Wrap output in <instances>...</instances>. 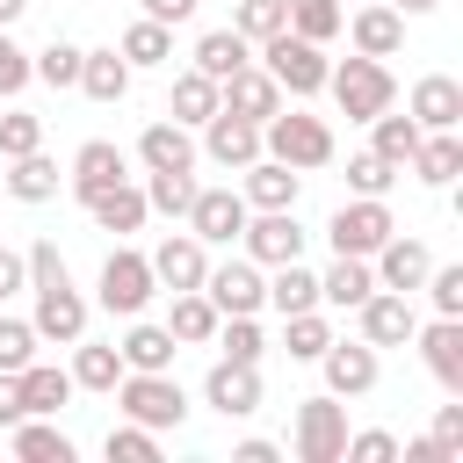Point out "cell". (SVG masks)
Instances as JSON below:
<instances>
[{
    "label": "cell",
    "instance_id": "obj_1",
    "mask_svg": "<svg viewBox=\"0 0 463 463\" xmlns=\"http://www.w3.org/2000/svg\"><path fill=\"white\" fill-rule=\"evenodd\" d=\"M326 87H333V101H340V116L347 123H369V116H383L391 101H398V80H391V65L383 58H340V65H326Z\"/></svg>",
    "mask_w": 463,
    "mask_h": 463
},
{
    "label": "cell",
    "instance_id": "obj_2",
    "mask_svg": "<svg viewBox=\"0 0 463 463\" xmlns=\"http://www.w3.org/2000/svg\"><path fill=\"white\" fill-rule=\"evenodd\" d=\"M260 152L268 159H282V166H326L333 159V123L326 116H304V109H275L268 123H260Z\"/></svg>",
    "mask_w": 463,
    "mask_h": 463
},
{
    "label": "cell",
    "instance_id": "obj_3",
    "mask_svg": "<svg viewBox=\"0 0 463 463\" xmlns=\"http://www.w3.org/2000/svg\"><path fill=\"white\" fill-rule=\"evenodd\" d=\"M109 398L123 405V420H137V427H152V434H166V427L188 420V398H181V383H174L166 369H123V383H116Z\"/></svg>",
    "mask_w": 463,
    "mask_h": 463
},
{
    "label": "cell",
    "instance_id": "obj_4",
    "mask_svg": "<svg viewBox=\"0 0 463 463\" xmlns=\"http://www.w3.org/2000/svg\"><path fill=\"white\" fill-rule=\"evenodd\" d=\"M260 65L275 72V87L282 94H326V43H311V36H297V29H275V36H260Z\"/></svg>",
    "mask_w": 463,
    "mask_h": 463
},
{
    "label": "cell",
    "instance_id": "obj_5",
    "mask_svg": "<svg viewBox=\"0 0 463 463\" xmlns=\"http://www.w3.org/2000/svg\"><path fill=\"white\" fill-rule=\"evenodd\" d=\"M289 449H297V463H340V449H347V405L333 391L304 398L297 420H289Z\"/></svg>",
    "mask_w": 463,
    "mask_h": 463
},
{
    "label": "cell",
    "instance_id": "obj_6",
    "mask_svg": "<svg viewBox=\"0 0 463 463\" xmlns=\"http://www.w3.org/2000/svg\"><path fill=\"white\" fill-rule=\"evenodd\" d=\"M152 260L145 253H130V246H116L109 260H101V282H94V304L109 311V318H137L145 304H152Z\"/></svg>",
    "mask_w": 463,
    "mask_h": 463
},
{
    "label": "cell",
    "instance_id": "obj_7",
    "mask_svg": "<svg viewBox=\"0 0 463 463\" xmlns=\"http://www.w3.org/2000/svg\"><path fill=\"white\" fill-rule=\"evenodd\" d=\"M391 232H398V217L383 210V195H354V203H340V210H333V224H326L333 253H354V260H369Z\"/></svg>",
    "mask_w": 463,
    "mask_h": 463
},
{
    "label": "cell",
    "instance_id": "obj_8",
    "mask_svg": "<svg viewBox=\"0 0 463 463\" xmlns=\"http://www.w3.org/2000/svg\"><path fill=\"white\" fill-rule=\"evenodd\" d=\"M239 246H246V260L282 268V260H304V224H297V210H246Z\"/></svg>",
    "mask_w": 463,
    "mask_h": 463
},
{
    "label": "cell",
    "instance_id": "obj_9",
    "mask_svg": "<svg viewBox=\"0 0 463 463\" xmlns=\"http://www.w3.org/2000/svg\"><path fill=\"white\" fill-rule=\"evenodd\" d=\"M203 297L217 304V318H239V311H260L268 304V275H260V260H210V275H203Z\"/></svg>",
    "mask_w": 463,
    "mask_h": 463
},
{
    "label": "cell",
    "instance_id": "obj_10",
    "mask_svg": "<svg viewBox=\"0 0 463 463\" xmlns=\"http://www.w3.org/2000/svg\"><path fill=\"white\" fill-rule=\"evenodd\" d=\"M203 405L224 412V420L260 412V362H232V354H217L210 376H203Z\"/></svg>",
    "mask_w": 463,
    "mask_h": 463
},
{
    "label": "cell",
    "instance_id": "obj_11",
    "mask_svg": "<svg viewBox=\"0 0 463 463\" xmlns=\"http://www.w3.org/2000/svg\"><path fill=\"white\" fill-rule=\"evenodd\" d=\"M318 369H326V391H333V398H369L376 376H383V362H376L369 340H326Z\"/></svg>",
    "mask_w": 463,
    "mask_h": 463
},
{
    "label": "cell",
    "instance_id": "obj_12",
    "mask_svg": "<svg viewBox=\"0 0 463 463\" xmlns=\"http://www.w3.org/2000/svg\"><path fill=\"white\" fill-rule=\"evenodd\" d=\"M145 260H152V282L159 289H203V275H210V246L195 232H166Z\"/></svg>",
    "mask_w": 463,
    "mask_h": 463
},
{
    "label": "cell",
    "instance_id": "obj_13",
    "mask_svg": "<svg viewBox=\"0 0 463 463\" xmlns=\"http://www.w3.org/2000/svg\"><path fill=\"white\" fill-rule=\"evenodd\" d=\"M188 232H195L203 246H232V239L246 232V195H239V188H195Z\"/></svg>",
    "mask_w": 463,
    "mask_h": 463
},
{
    "label": "cell",
    "instance_id": "obj_14",
    "mask_svg": "<svg viewBox=\"0 0 463 463\" xmlns=\"http://www.w3.org/2000/svg\"><path fill=\"white\" fill-rule=\"evenodd\" d=\"M427 268H434V253H427L420 239H405V232H391V239L369 253V275H376V289H398V297H412V289L427 282Z\"/></svg>",
    "mask_w": 463,
    "mask_h": 463
},
{
    "label": "cell",
    "instance_id": "obj_15",
    "mask_svg": "<svg viewBox=\"0 0 463 463\" xmlns=\"http://www.w3.org/2000/svg\"><path fill=\"white\" fill-rule=\"evenodd\" d=\"M354 318H362V340H369V347H405L412 326H420L412 297H398V289H369V297L354 304Z\"/></svg>",
    "mask_w": 463,
    "mask_h": 463
},
{
    "label": "cell",
    "instance_id": "obj_16",
    "mask_svg": "<svg viewBox=\"0 0 463 463\" xmlns=\"http://www.w3.org/2000/svg\"><path fill=\"white\" fill-rule=\"evenodd\" d=\"M412 340H420V362H427V376H434L449 398H463V318L412 326Z\"/></svg>",
    "mask_w": 463,
    "mask_h": 463
},
{
    "label": "cell",
    "instance_id": "obj_17",
    "mask_svg": "<svg viewBox=\"0 0 463 463\" xmlns=\"http://www.w3.org/2000/svg\"><path fill=\"white\" fill-rule=\"evenodd\" d=\"M217 109H232V116H246V123H268V116L282 109V87H275L268 65H239L232 80H217Z\"/></svg>",
    "mask_w": 463,
    "mask_h": 463
},
{
    "label": "cell",
    "instance_id": "obj_18",
    "mask_svg": "<svg viewBox=\"0 0 463 463\" xmlns=\"http://www.w3.org/2000/svg\"><path fill=\"white\" fill-rule=\"evenodd\" d=\"M29 326H36V340H58V347H72V340L87 333V297H80L72 282H58V289H36V311H29Z\"/></svg>",
    "mask_w": 463,
    "mask_h": 463
},
{
    "label": "cell",
    "instance_id": "obj_19",
    "mask_svg": "<svg viewBox=\"0 0 463 463\" xmlns=\"http://www.w3.org/2000/svg\"><path fill=\"white\" fill-rule=\"evenodd\" d=\"M340 29L354 36V51H362V58H391V51L405 43V14H398L391 0H362V7H354Z\"/></svg>",
    "mask_w": 463,
    "mask_h": 463
},
{
    "label": "cell",
    "instance_id": "obj_20",
    "mask_svg": "<svg viewBox=\"0 0 463 463\" xmlns=\"http://www.w3.org/2000/svg\"><path fill=\"white\" fill-rule=\"evenodd\" d=\"M203 152H210L217 166H253V159H260V123H246V116L217 109V116L203 123Z\"/></svg>",
    "mask_w": 463,
    "mask_h": 463
},
{
    "label": "cell",
    "instance_id": "obj_21",
    "mask_svg": "<svg viewBox=\"0 0 463 463\" xmlns=\"http://www.w3.org/2000/svg\"><path fill=\"white\" fill-rule=\"evenodd\" d=\"M239 174H246V188H239V195H246V210H297V188H304V174H297V166H282V159H268V152H260V159H253V166H239Z\"/></svg>",
    "mask_w": 463,
    "mask_h": 463
},
{
    "label": "cell",
    "instance_id": "obj_22",
    "mask_svg": "<svg viewBox=\"0 0 463 463\" xmlns=\"http://www.w3.org/2000/svg\"><path fill=\"white\" fill-rule=\"evenodd\" d=\"M420 130H456L463 123V80H449V72H427L420 87H412V109H405Z\"/></svg>",
    "mask_w": 463,
    "mask_h": 463
},
{
    "label": "cell",
    "instance_id": "obj_23",
    "mask_svg": "<svg viewBox=\"0 0 463 463\" xmlns=\"http://www.w3.org/2000/svg\"><path fill=\"white\" fill-rule=\"evenodd\" d=\"M123 166H130V159H123V152L109 145V137H87V145L72 152V174H65V188H72V195L87 203L94 188H109V181H130Z\"/></svg>",
    "mask_w": 463,
    "mask_h": 463
},
{
    "label": "cell",
    "instance_id": "obj_24",
    "mask_svg": "<svg viewBox=\"0 0 463 463\" xmlns=\"http://www.w3.org/2000/svg\"><path fill=\"white\" fill-rule=\"evenodd\" d=\"M7 449H14L22 463H72V434H65V427H51V412L14 420V427H7Z\"/></svg>",
    "mask_w": 463,
    "mask_h": 463
},
{
    "label": "cell",
    "instance_id": "obj_25",
    "mask_svg": "<svg viewBox=\"0 0 463 463\" xmlns=\"http://www.w3.org/2000/svg\"><path fill=\"white\" fill-rule=\"evenodd\" d=\"M427 188H456V174H463V137L456 130H420V152L405 159Z\"/></svg>",
    "mask_w": 463,
    "mask_h": 463
},
{
    "label": "cell",
    "instance_id": "obj_26",
    "mask_svg": "<svg viewBox=\"0 0 463 463\" xmlns=\"http://www.w3.org/2000/svg\"><path fill=\"white\" fill-rule=\"evenodd\" d=\"M87 217H94L101 232H137V224L152 217V203H145V188L109 181V188H94V195H87Z\"/></svg>",
    "mask_w": 463,
    "mask_h": 463
},
{
    "label": "cell",
    "instance_id": "obj_27",
    "mask_svg": "<svg viewBox=\"0 0 463 463\" xmlns=\"http://www.w3.org/2000/svg\"><path fill=\"white\" fill-rule=\"evenodd\" d=\"M116 354H123V369H174V354H181V340L166 333V326H152L145 311L130 318V333L116 340Z\"/></svg>",
    "mask_w": 463,
    "mask_h": 463
},
{
    "label": "cell",
    "instance_id": "obj_28",
    "mask_svg": "<svg viewBox=\"0 0 463 463\" xmlns=\"http://www.w3.org/2000/svg\"><path fill=\"white\" fill-rule=\"evenodd\" d=\"M137 159H145V174H159V166H195V137H188V123H174V116L145 123Z\"/></svg>",
    "mask_w": 463,
    "mask_h": 463
},
{
    "label": "cell",
    "instance_id": "obj_29",
    "mask_svg": "<svg viewBox=\"0 0 463 463\" xmlns=\"http://www.w3.org/2000/svg\"><path fill=\"white\" fill-rule=\"evenodd\" d=\"M80 94L87 101H123L130 94V65H123L116 43L109 51H80Z\"/></svg>",
    "mask_w": 463,
    "mask_h": 463
},
{
    "label": "cell",
    "instance_id": "obj_30",
    "mask_svg": "<svg viewBox=\"0 0 463 463\" xmlns=\"http://www.w3.org/2000/svg\"><path fill=\"white\" fill-rule=\"evenodd\" d=\"M369 289H376V275H369V260H354V253H333V268L318 275V304H333V311H354Z\"/></svg>",
    "mask_w": 463,
    "mask_h": 463
},
{
    "label": "cell",
    "instance_id": "obj_31",
    "mask_svg": "<svg viewBox=\"0 0 463 463\" xmlns=\"http://www.w3.org/2000/svg\"><path fill=\"white\" fill-rule=\"evenodd\" d=\"M14 383H22V412H58L72 398V369H58V362H22Z\"/></svg>",
    "mask_w": 463,
    "mask_h": 463
},
{
    "label": "cell",
    "instance_id": "obj_32",
    "mask_svg": "<svg viewBox=\"0 0 463 463\" xmlns=\"http://www.w3.org/2000/svg\"><path fill=\"white\" fill-rule=\"evenodd\" d=\"M123 383V354H116V340L109 347H94L87 333L72 340V391H116Z\"/></svg>",
    "mask_w": 463,
    "mask_h": 463
},
{
    "label": "cell",
    "instance_id": "obj_33",
    "mask_svg": "<svg viewBox=\"0 0 463 463\" xmlns=\"http://www.w3.org/2000/svg\"><path fill=\"white\" fill-rule=\"evenodd\" d=\"M239 65H253V43H246L239 29H210V36H195V72H210V80H232Z\"/></svg>",
    "mask_w": 463,
    "mask_h": 463
},
{
    "label": "cell",
    "instance_id": "obj_34",
    "mask_svg": "<svg viewBox=\"0 0 463 463\" xmlns=\"http://www.w3.org/2000/svg\"><path fill=\"white\" fill-rule=\"evenodd\" d=\"M166 116H174V123H188V130H203V123L217 116V80L188 65V72L174 80V101H166Z\"/></svg>",
    "mask_w": 463,
    "mask_h": 463
},
{
    "label": "cell",
    "instance_id": "obj_35",
    "mask_svg": "<svg viewBox=\"0 0 463 463\" xmlns=\"http://www.w3.org/2000/svg\"><path fill=\"white\" fill-rule=\"evenodd\" d=\"M58 181H65V174L43 159V145H36V152H22V159H7V195H14V203H51V195H58Z\"/></svg>",
    "mask_w": 463,
    "mask_h": 463
},
{
    "label": "cell",
    "instance_id": "obj_36",
    "mask_svg": "<svg viewBox=\"0 0 463 463\" xmlns=\"http://www.w3.org/2000/svg\"><path fill=\"white\" fill-rule=\"evenodd\" d=\"M166 333H174L181 347H203V340L217 333V304H210L203 289H174V311H166Z\"/></svg>",
    "mask_w": 463,
    "mask_h": 463
},
{
    "label": "cell",
    "instance_id": "obj_37",
    "mask_svg": "<svg viewBox=\"0 0 463 463\" xmlns=\"http://www.w3.org/2000/svg\"><path fill=\"white\" fill-rule=\"evenodd\" d=\"M116 51H123V65H130V72H137V65H174V36H166V22H152V14H145V22H130Z\"/></svg>",
    "mask_w": 463,
    "mask_h": 463
},
{
    "label": "cell",
    "instance_id": "obj_38",
    "mask_svg": "<svg viewBox=\"0 0 463 463\" xmlns=\"http://www.w3.org/2000/svg\"><path fill=\"white\" fill-rule=\"evenodd\" d=\"M369 152L391 159V166H405V159L420 152V123H412V116H391V109L369 116Z\"/></svg>",
    "mask_w": 463,
    "mask_h": 463
},
{
    "label": "cell",
    "instance_id": "obj_39",
    "mask_svg": "<svg viewBox=\"0 0 463 463\" xmlns=\"http://www.w3.org/2000/svg\"><path fill=\"white\" fill-rule=\"evenodd\" d=\"M268 304H275L282 318H289V311H311V304H318V275H311L304 260H282V268L268 275Z\"/></svg>",
    "mask_w": 463,
    "mask_h": 463
},
{
    "label": "cell",
    "instance_id": "obj_40",
    "mask_svg": "<svg viewBox=\"0 0 463 463\" xmlns=\"http://www.w3.org/2000/svg\"><path fill=\"white\" fill-rule=\"evenodd\" d=\"M145 203L166 210V217H188V203H195V166H159V174H145Z\"/></svg>",
    "mask_w": 463,
    "mask_h": 463
},
{
    "label": "cell",
    "instance_id": "obj_41",
    "mask_svg": "<svg viewBox=\"0 0 463 463\" xmlns=\"http://www.w3.org/2000/svg\"><path fill=\"white\" fill-rule=\"evenodd\" d=\"M326 340H333V326H326V311H318V304L282 318V347H289V362H318V354H326Z\"/></svg>",
    "mask_w": 463,
    "mask_h": 463
},
{
    "label": "cell",
    "instance_id": "obj_42",
    "mask_svg": "<svg viewBox=\"0 0 463 463\" xmlns=\"http://www.w3.org/2000/svg\"><path fill=\"white\" fill-rule=\"evenodd\" d=\"M29 80H43V87H80V43L51 36L43 51H29Z\"/></svg>",
    "mask_w": 463,
    "mask_h": 463
},
{
    "label": "cell",
    "instance_id": "obj_43",
    "mask_svg": "<svg viewBox=\"0 0 463 463\" xmlns=\"http://www.w3.org/2000/svg\"><path fill=\"white\" fill-rule=\"evenodd\" d=\"M340 22H347V7H340V0H289V29H297V36H311V43H333V36H340Z\"/></svg>",
    "mask_w": 463,
    "mask_h": 463
},
{
    "label": "cell",
    "instance_id": "obj_44",
    "mask_svg": "<svg viewBox=\"0 0 463 463\" xmlns=\"http://www.w3.org/2000/svg\"><path fill=\"white\" fill-rule=\"evenodd\" d=\"M101 456H109V463H159V434L137 427V420H123V427H109Z\"/></svg>",
    "mask_w": 463,
    "mask_h": 463
},
{
    "label": "cell",
    "instance_id": "obj_45",
    "mask_svg": "<svg viewBox=\"0 0 463 463\" xmlns=\"http://www.w3.org/2000/svg\"><path fill=\"white\" fill-rule=\"evenodd\" d=\"M232 362H260L268 354V340H260V326H253V311H239V318H217V333H210Z\"/></svg>",
    "mask_w": 463,
    "mask_h": 463
},
{
    "label": "cell",
    "instance_id": "obj_46",
    "mask_svg": "<svg viewBox=\"0 0 463 463\" xmlns=\"http://www.w3.org/2000/svg\"><path fill=\"white\" fill-rule=\"evenodd\" d=\"M232 29H239L246 43H260V36H275V29H289V0H239V14H232Z\"/></svg>",
    "mask_w": 463,
    "mask_h": 463
},
{
    "label": "cell",
    "instance_id": "obj_47",
    "mask_svg": "<svg viewBox=\"0 0 463 463\" xmlns=\"http://www.w3.org/2000/svg\"><path fill=\"white\" fill-rule=\"evenodd\" d=\"M22 275H29V289H58V282H72V268H65L58 239H36V246L22 253Z\"/></svg>",
    "mask_w": 463,
    "mask_h": 463
},
{
    "label": "cell",
    "instance_id": "obj_48",
    "mask_svg": "<svg viewBox=\"0 0 463 463\" xmlns=\"http://www.w3.org/2000/svg\"><path fill=\"white\" fill-rule=\"evenodd\" d=\"M398 174H405V166H391V159H376V152H354V159H347V188H354V195H391Z\"/></svg>",
    "mask_w": 463,
    "mask_h": 463
},
{
    "label": "cell",
    "instance_id": "obj_49",
    "mask_svg": "<svg viewBox=\"0 0 463 463\" xmlns=\"http://www.w3.org/2000/svg\"><path fill=\"white\" fill-rule=\"evenodd\" d=\"M36 145H43V116L7 109V116H0V159H22V152H36Z\"/></svg>",
    "mask_w": 463,
    "mask_h": 463
},
{
    "label": "cell",
    "instance_id": "obj_50",
    "mask_svg": "<svg viewBox=\"0 0 463 463\" xmlns=\"http://www.w3.org/2000/svg\"><path fill=\"white\" fill-rule=\"evenodd\" d=\"M420 289L434 297V318H463V268H456V260H449V268H427Z\"/></svg>",
    "mask_w": 463,
    "mask_h": 463
},
{
    "label": "cell",
    "instance_id": "obj_51",
    "mask_svg": "<svg viewBox=\"0 0 463 463\" xmlns=\"http://www.w3.org/2000/svg\"><path fill=\"white\" fill-rule=\"evenodd\" d=\"M22 362H36V326L29 318H0V369L14 376Z\"/></svg>",
    "mask_w": 463,
    "mask_h": 463
},
{
    "label": "cell",
    "instance_id": "obj_52",
    "mask_svg": "<svg viewBox=\"0 0 463 463\" xmlns=\"http://www.w3.org/2000/svg\"><path fill=\"white\" fill-rule=\"evenodd\" d=\"M347 463H398V434H383V427H369V434H347V449H340Z\"/></svg>",
    "mask_w": 463,
    "mask_h": 463
},
{
    "label": "cell",
    "instance_id": "obj_53",
    "mask_svg": "<svg viewBox=\"0 0 463 463\" xmlns=\"http://www.w3.org/2000/svg\"><path fill=\"white\" fill-rule=\"evenodd\" d=\"M22 87H29V51L0 29V101H7V94H22Z\"/></svg>",
    "mask_w": 463,
    "mask_h": 463
},
{
    "label": "cell",
    "instance_id": "obj_54",
    "mask_svg": "<svg viewBox=\"0 0 463 463\" xmlns=\"http://www.w3.org/2000/svg\"><path fill=\"white\" fill-rule=\"evenodd\" d=\"M434 441H441V449H449V463H463V398H456V405H441V412H434Z\"/></svg>",
    "mask_w": 463,
    "mask_h": 463
},
{
    "label": "cell",
    "instance_id": "obj_55",
    "mask_svg": "<svg viewBox=\"0 0 463 463\" xmlns=\"http://www.w3.org/2000/svg\"><path fill=\"white\" fill-rule=\"evenodd\" d=\"M14 420H29V412H22V383L0 369V427H14Z\"/></svg>",
    "mask_w": 463,
    "mask_h": 463
},
{
    "label": "cell",
    "instance_id": "obj_56",
    "mask_svg": "<svg viewBox=\"0 0 463 463\" xmlns=\"http://www.w3.org/2000/svg\"><path fill=\"white\" fill-rule=\"evenodd\" d=\"M195 7H203V0H145V14H152V22H166V29H174V22H188Z\"/></svg>",
    "mask_w": 463,
    "mask_h": 463
},
{
    "label": "cell",
    "instance_id": "obj_57",
    "mask_svg": "<svg viewBox=\"0 0 463 463\" xmlns=\"http://www.w3.org/2000/svg\"><path fill=\"white\" fill-rule=\"evenodd\" d=\"M14 289H29V275H22V253L0 246V297H14Z\"/></svg>",
    "mask_w": 463,
    "mask_h": 463
},
{
    "label": "cell",
    "instance_id": "obj_58",
    "mask_svg": "<svg viewBox=\"0 0 463 463\" xmlns=\"http://www.w3.org/2000/svg\"><path fill=\"white\" fill-rule=\"evenodd\" d=\"M275 456H282V449H275V441H260V434H253V441H239V449H232V463H275Z\"/></svg>",
    "mask_w": 463,
    "mask_h": 463
},
{
    "label": "cell",
    "instance_id": "obj_59",
    "mask_svg": "<svg viewBox=\"0 0 463 463\" xmlns=\"http://www.w3.org/2000/svg\"><path fill=\"white\" fill-rule=\"evenodd\" d=\"M405 463H449V449L427 434V441H405Z\"/></svg>",
    "mask_w": 463,
    "mask_h": 463
},
{
    "label": "cell",
    "instance_id": "obj_60",
    "mask_svg": "<svg viewBox=\"0 0 463 463\" xmlns=\"http://www.w3.org/2000/svg\"><path fill=\"white\" fill-rule=\"evenodd\" d=\"M22 14H29V0H0V29H14Z\"/></svg>",
    "mask_w": 463,
    "mask_h": 463
},
{
    "label": "cell",
    "instance_id": "obj_61",
    "mask_svg": "<svg viewBox=\"0 0 463 463\" xmlns=\"http://www.w3.org/2000/svg\"><path fill=\"white\" fill-rule=\"evenodd\" d=\"M391 7H398V14H427L434 0H391Z\"/></svg>",
    "mask_w": 463,
    "mask_h": 463
},
{
    "label": "cell",
    "instance_id": "obj_62",
    "mask_svg": "<svg viewBox=\"0 0 463 463\" xmlns=\"http://www.w3.org/2000/svg\"><path fill=\"white\" fill-rule=\"evenodd\" d=\"M354 7H362V0H354Z\"/></svg>",
    "mask_w": 463,
    "mask_h": 463
}]
</instances>
